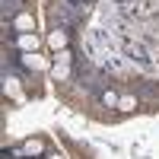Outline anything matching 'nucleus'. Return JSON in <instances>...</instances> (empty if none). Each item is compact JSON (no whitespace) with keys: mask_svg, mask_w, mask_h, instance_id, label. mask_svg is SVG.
<instances>
[{"mask_svg":"<svg viewBox=\"0 0 159 159\" xmlns=\"http://www.w3.org/2000/svg\"><path fill=\"white\" fill-rule=\"evenodd\" d=\"M102 99H105V105H118V96H115V92H105Z\"/></svg>","mask_w":159,"mask_h":159,"instance_id":"nucleus-4","label":"nucleus"},{"mask_svg":"<svg viewBox=\"0 0 159 159\" xmlns=\"http://www.w3.org/2000/svg\"><path fill=\"white\" fill-rule=\"evenodd\" d=\"M22 153H25V156H35V153H42V140H29V143L22 147Z\"/></svg>","mask_w":159,"mask_h":159,"instance_id":"nucleus-1","label":"nucleus"},{"mask_svg":"<svg viewBox=\"0 0 159 159\" xmlns=\"http://www.w3.org/2000/svg\"><path fill=\"white\" fill-rule=\"evenodd\" d=\"M19 45H22V48H35V45H38V38H35V35H22V42H19Z\"/></svg>","mask_w":159,"mask_h":159,"instance_id":"nucleus-3","label":"nucleus"},{"mask_svg":"<svg viewBox=\"0 0 159 159\" xmlns=\"http://www.w3.org/2000/svg\"><path fill=\"white\" fill-rule=\"evenodd\" d=\"M67 45V35L64 32H51V48H64Z\"/></svg>","mask_w":159,"mask_h":159,"instance_id":"nucleus-2","label":"nucleus"},{"mask_svg":"<svg viewBox=\"0 0 159 159\" xmlns=\"http://www.w3.org/2000/svg\"><path fill=\"white\" fill-rule=\"evenodd\" d=\"M51 159H61V156H51Z\"/></svg>","mask_w":159,"mask_h":159,"instance_id":"nucleus-5","label":"nucleus"}]
</instances>
